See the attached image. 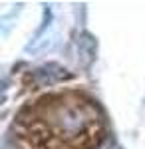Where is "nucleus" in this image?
I'll return each instance as SVG.
<instances>
[{
	"mask_svg": "<svg viewBox=\"0 0 145 149\" xmlns=\"http://www.w3.org/2000/svg\"><path fill=\"white\" fill-rule=\"evenodd\" d=\"M105 137L98 103L78 90L40 95L16 117L18 149H96Z\"/></svg>",
	"mask_w": 145,
	"mask_h": 149,
	"instance_id": "1",
	"label": "nucleus"
}]
</instances>
